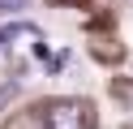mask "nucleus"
<instances>
[{
  "label": "nucleus",
  "mask_w": 133,
  "mask_h": 129,
  "mask_svg": "<svg viewBox=\"0 0 133 129\" xmlns=\"http://www.w3.org/2000/svg\"><path fill=\"white\" fill-rule=\"evenodd\" d=\"M39 129H95V108L86 99H56L43 108Z\"/></svg>",
  "instance_id": "nucleus-1"
},
{
  "label": "nucleus",
  "mask_w": 133,
  "mask_h": 129,
  "mask_svg": "<svg viewBox=\"0 0 133 129\" xmlns=\"http://www.w3.org/2000/svg\"><path fill=\"white\" fill-rule=\"evenodd\" d=\"M26 43H43V30L35 22H13V26H0V52H13V47H26Z\"/></svg>",
  "instance_id": "nucleus-2"
},
{
  "label": "nucleus",
  "mask_w": 133,
  "mask_h": 129,
  "mask_svg": "<svg viewBox=\"0 0 133 129\" xmlns=\"http://www.w3.org/2000/svg\"><path fill=\"white\" fill-rule=\"evenodd\" d=\"M112 99L133 103V82H129V77H112Z\"/></svg>",
  "instance_id": "nucleus-3"
},
{
  "label": "nucleus",
  "mask_w": 133,
  "mask_h": 129,
  "mask_svg": "<svg viewBox=\"0 0 133 129\" xmlns=\"http://www.w3.org/2000/svg\"><path fill=\"white\" fill-rule=\"evenodd\" d=\"M13 95H17V82H4V86H0V108H4Z\"/></svg>",
  "instance_id": "nucleus-4"
},
{
  "label": "nucleus",
  "mask_w": 133,
  "mask_h": 129,
  "mask_svg": "<svg viewBox=\"0 0 133 129\" xmlns=\"http://www.w3.org/2000/svg\"><path fill=\"white\" fill-rule=\"evenodd\" d=\"M13 9H26V0H0V13H13Z\"/></svg>",
  "instance_id": "nucleus-5"
}]
</instances>
